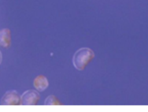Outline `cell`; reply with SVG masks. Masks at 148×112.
Returning <instances> with one entry per match:
<instances>
[{"mask_svg":"<svg viewBox=\"0 0 148 112\" xmlns=\"http://www.w3.org/2000/svg\"><path fill=\"white\" fill-rule=\"evenodd\" d=\"M40 99L39 94L35 90L29 89L25 91L21 96V105L35 106Z\"/></svg>","mask_w":148,"mask_h":112,"instance_id":"3","label":"cell"},{"mask_svg":"<svg viewBox=\"0 0 148 112\" xmlns=\"http://www.w3.org/2000/svg\"><path fill=\"white\" fill-rule=\"evenodd\" d=\"M0 104L1 105H21V96L16 91H8L2 97Z\"/></svg>","mask_w":148,"mask_h":112,"instance_id":"2","label":"cell"},{"mask_svg":"<svg viewBox=\"0 0 148 112\" xmlns=\"http://www.w3.org/2000/svg\"><path fill=\"white\" fill-rule=\"evenodd\" d=\"M2 54H1V52L0 51V64H1V62H2Z\"/></svg>","mask_w":148,"mask_h":112,"instance_id":"7","label":"cell"},{"mask_svg":"<svg viewBox=\"0 0 148 112\" xmlns=\"http://www.w3.org/2000/svg\"><path fill=\"white\" fill-rule=\"evenodd\" d=\"M34 85L36 89L39 92L45 91L49 86V81L46 77L43 75H39L34 80Z\"/></svg>","mask_w":148,"mask_h":112,"instance_id":"5","label":"cell"},{"mask_svg":"<svg viewBox=\"0 0 148 112\" xmlns=\"http://www.w3.org/2000/svg\"><path fill=\"white\" fill-rule=\"evenodd\" d=\"M45 105H62L63 104L54 96L49 95L46 98L44 103Z\"/></svg>","mask_w":148,"mask_h":112,"instance_id":"6","label":"cell"},{"mask_svg":"<svg viewBox=\"0 0 148 112\" xmlns=\"http://www.w3.org/2000/svg\"><path fill=\"white\" fill-rule=\"evenodd\" d=\"M11 44V32L8 28L0 30V46L3 48H8Z\"/></svg>","mask_w":148,"mask_h":112,"instance_id":"4","label":"cell"},{"mask_svg":"<svg viewBox=\"0 0 148 112\" xmlns=\"http://www.w3.org/2000/svg\"><path fill=\"white\" fill-rule=\"evenodd\" d=\"M95 57L94 51L90 48L82 47L74 54L72 62L75 68L79 70H83Z\"/></svg>","mask_w":148,"mask_h":112,"instance_id":"1","label":"cell"}]
</instances>
